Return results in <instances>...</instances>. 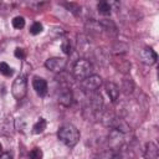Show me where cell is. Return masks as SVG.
<instances>
[{
  "label": "cell",
  "instance_id": "obj_7",
  "mask_svg": "<svg viewBox=\"0 0 159 159\" xmlns=\"http://www.w3.org/2000/svg\"><path fill=\"white\" fill-rule=\"evenodd\" d=\"M139 57H140V61L145 65H154L158 60V56H157V52L152 48V47H144L140 53H139Z\"/></svg>",
  "mask_w": 159,
  "mask_h": 159
},
{
  "label": "cell",
  "instance_id": "obj_12",
  "mask_svg": "<svg viewBox=\"0 0 159 159\" xmlns=\"http://www.w3.org/2000/svg\"><path fill=\"white\" fill-rule=\"evenodd\" d=\"M98 24L101 25L102 30H104V31H107V32L117 34V26H116V24H114L112 20H107V19H103V20L98 21Z\"/></svg>",
  "mask_w": 159,
  "mask_h": 159
},
{
  "label": "cell",
  "instance_id": "obj_17",
  "mask_svg": "<svg viewBox=\"0 0 159 159\" xmlns=\"http://www.w3.org/2000/svg\"><path fill=\"white\" fill-rule=\"evenodd\" d=\"M42 30H43L42 24H40V22H34V24L31 25V27H30V34H31V35H39L40 32H42Z\"/></svg>",
  "mask_w": 159,
  "mask_h": 159
},
{
  "label": "cell",
  "instance_id": "obj_2",
  "mask_svg": "<svg viewBox=\"0 0 159 159\" xmlns=\"http://www.w3.org/2000/svg\"><path fill=\"white\" fill-rule=\"evenodd\" d=\"M92 72H93L92 63L86 58H80L73 65L72 75L77 81H83L84 78L89 77L92 75Z\"/></svg>",
  "mask_w": 159,
  "mask_h": 159
},
{
  "label": "cell",
  "instance_id": "obj_23",
  "mask_svg": "<svg viewBox=\"0 0 159 159\" xmlns=\"http://www.w3.org/2000/svg\"><path fill=\"white\" fill-rule=\"evenodd\" d=\"M2 154V145H1V143H0V155Z\"/></svg>",
  "mask_w": 159,
  "mask_h": 159
},
{
  "label": "cell",
  "instance_id": "obj_4",
  "mask_svg": "<svg viewBox=\"0 0 159 159\" xmlns=\"http://www.w3.org/2000/svg\"><path fill=\"white\" fill-rule=\"evenodd\" d=\"M66 65H67V61H66V58H62V57H51V58L46 60V62H45V67L56 73L62 72L65 70Z\"/></svg>",
  "mask_w": 159,
  "mask_h": 159
},
{
  "label": "cell",
  "instance_id": "obj_8",
  "mask_svg": "<svg viewBox=\"0 0 159 159\" xmlns=\"http://www.w3.org/2000/svg\"><path fill=\"white\" fill-rule=\"evenodd\" d=\"M32 87H34L35 92L37 93V96L45 97L47 94V82L43 78H41V77H34V80H32Z\"/></svg>",
  "mask_w": 159,
  "mask_h": 159
},
{
  "label": "cell",
  "instance_id": "obj_6",
  "mask_svg": "<svg viewBox=\"0 0 159 159\" xmlns=\"http://www.w3.org/2000/svg\"><path fill=\"white\" fill-rule=\"evenodd\" d=\"M87 94V101H88V107L91 108V111H94V112H98L102 109V106H103V99H102V96L93 91V92H86Z\"/></svg>",
  "mask_w": 159,
  "mask_h": 159
},
{
  "label": "cell",
  "instance_id": "obj_15",
  "mask_svg": "<svg viewBox=\"0 0 159 159\" xmlns=\"http://www.w3.org/2000/svg\"><path fill=\"white\" fill-rule=\"evenodd\" d=\"M11 24H12V27H14V29L20 30V29H22V27L25 26V19H24L22 16H16V17L12 19Z\"/></svg>",
  "mask_w": 159,
  "mask_h": 159
},
{
  "label": "cell",
  "instance_id": "obj_10",
  "mask_svg": "<svg viewBox=\"0 0 159 159\" xmlns=\"http://www.w3.org/2000/svg\"><path fill=\"white\" fill-rule=\"evenodd\" d=\"M144 157L145 159H158V147L152 142L147 143L144 149Z\"/></svg>",
  "mask_w": 159,
  "mask_h": 159
},
{
  "label": "cell",
  "instance_id": "obj_22",
  "mask_svg": "<svg viewBox=\"0 0 159 159\" xmlns=\"http://www.w3.org/2000/svg\"><path fill=\"white\" fill-rule=\"evenodd\" d=\"M11 158H12L11 153H2L0 155V159H11Z\"/></svg>",
  "mask_w": 159,
  "mask_h": 159
},
{
  "label": "cell",
  "instance_id": "obj_5",
  "mask_svg": "<svg viewBox=\"0 0 159 159\" xmlns=\"http://www.w3.org/2000/svg\"><path fill=\"white\" fill-rule=\"evenodd\" d=\"M101 84H102V78L97 75H91L89 77L81 81V86L84 92H93L97 88H99Z\"/></svg>",
  "mask_w": 159,
  "mask_h": 159
},
{
  "label": "cell",
  "instance_id": "obj_13",
  "mask_svg": "<svg viewBox=\"0 0 159 159\" xmlns=\"http://www.w3.org/2000/svg\"><path fill=\"white\" fill-rule=\"evenodd\" d=\"M112 2L109 1H99L97 4V9H98V12L102 14V15H111L112 12Z\"/></svg>",
  "mask_w": 159,
  "mask_h": 159
},
{
  "label": "cell",
  "instance_id": "obj_19",
  "mask_svg": "<svg viewBox=\"0 0 159 159\" xmlns=\"http://www.w3.org/2000/svg\"><path fill=\"white\" fill-rule=\"evenodd\" d=\"M61 48H62V51H63L66 55H70V53H71V43H70V40H67V39H62Z\"/></svg>",
  "mask_w": 159,
  "mask_h": 159
},
{
  "label": "cell",
  "instance_id": "obj_21",
  "mask_svg": "<svg viewBox=\"0 0 159 159\" xmlns=\"http://www.w3.org/2000/svg\"><path fill=\"white\" fill-rule=\"evenodd\" d=\"M15 56L17 58H20V60H24L26 57V50L25 48H21V47H17L15 50Z\"/></svg>",
  "mask_w": 159,
  "mask_h": 159
},
{
  "label": "cell",
  "instance_id": "obj_20",
  "mask_svg": "<svg viewBox=\"0 0 159 159\" xmlns=\"http://www.w3.org/2000/svg\"><path fill=\"white\" fill-rule=\"evenodd\" d=\"M112 159H132V158H130V155H129L128 152H125V150H119L118 153L113 154Z\"/></svg>",
  "mask_w": 159,
  "mask_h": 159
},
{
  "label": "cell",
  "instance_id": "obj_3",
  "mask_svg": "<svg viewBox=\"0 0 159 159\" xmlns=\"http://www.w3.org/2000/svg\"><path fill=\"white\" fill-rule=\"evenodd\" d=\"M11 93L15 99H22L27 93V80L25 75H20L16 77L11 86Z\"/></svg>",
  "mask_w": 159,
  "mask_h": 159
},
{
  "label": "cell",
  "instance_id": "obj_16",
  "mask_svg": "<svg viewBox=\"0 0 159 159\" xmlns=\"http://www.w3.org/2000/svg\"><path fill=\"white\" fill-rule=\"evenodd\" d=\"M0 73L6 76V77H9V76H11L14 73V71L6 62H0Z\"/></svg>",
  "mask_w": 159,
  "mask_h": 159
},
{
  "label": "cell",
  "instance_id": "obj_11",
  "mask_svg": "<svg viewBox=\"0 0 159 159\" xmlns=\"http://www.w3.org/2000/svg\"><path fill=\"white\" fill-rule=\"evenodd\" d=\"M72 99H73V97H72V93H71V91L68 88H65V91H62L61 94L58 96V102L65 107L71 106Z\"/></svg>",
  "mask_w": 159,
  "mask_h": 159
},
{
  "label": "cell",
  "instance_id": "obj_14",
  "mask_svg": "<svg viewBox=\"0 0 159 159\" xmlns=\"http://www.w3.org/2000/svg\"><path fill=\"white\" fill-rule=\"evenodd\" d=\"M46 125H47L46 119H45V118H39L37 122H36V123L34 124V127H32V132H34L35 134H40V133H42V132L46 129Z\"/></svg>",
  "mask_w": 159,
  "mask_h": 159
},
{
  "label": "cell",
  "instance_id": "obj_9",
  "mask_svg": "<svg viewBox=\"0 0 159 159\" xmlns=\"http://www.w3.org/2000/svg\"><path fill=\"white\" fill-rule=\"evenodd\" d=\"M106 92H107V94L112 102H116L119 97V87L113 82L106 83Z\"/></svg>",
  "mask_w": 159,
  "mask_h": 159
},
{
  "label": "cell",
  "instance_id": "obj_1",
  "mask_svg": "<svg viewBox=\"0 0 159 159\" xmlns=\"http://www.w3.org/2000/svg\"><path fill=\"white\" fill-rule=\"evenodd\" d=\"M57 137L63 144H66L67 147L72 148L78 143L81 134H80V130L75 125L63 124L62 127H60V129L57 132Z\"/></svg>",
  "mask_w": 159,
  "mask_h": 159
},
{
  "label": "cell",
  "instance_id": "obj_18",
  "mask_svg": "<svg viewBox=\"0 0 159 159\" xmlns=\"http://www.w3.org/2000/svg\"><path fill=\"white\" fill-rule=\"evenodd\" d=\"M42 150L40 148H34L31 149V152L29 153V158L30 159H42Z\"/></svg>",
  "mask_w": 159,
  "mask_h": 159
}]
</instances>
